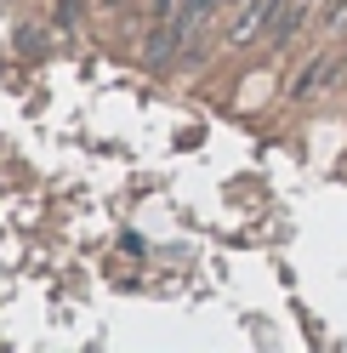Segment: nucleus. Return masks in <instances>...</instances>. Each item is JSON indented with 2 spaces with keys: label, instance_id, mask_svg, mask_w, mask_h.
<instances>
[{
  "label": "nucleus",
  "instance_id": "nucleus-2",
  "mask_svg": "<svg viewBox=\"0 0 347 353\" xmlns=\"http://www.w3.org/2000/svg\"><path fill=\"white\" fill-rule=\"evenodd\" d=\"M308 12H313V0H279V12H273V23H268V40H273V46H285V40L308 23Z\"/></svg>",
  "mask_w": 347,
  "mask_h": 353
},
{
  "label": "nucleus",
  "instance_id": "nucleus-3",
  "mask_svg": "<svg viewBox=\"0 0 347 353\" xmlns=\"http://www.w3.org/2000/svg\"><path fill=\"white\" fill-rule=\"evenodd\" d=\"M347 23V0H324V29H341Z\"/></svg>",
  "mask_w": 347,
  "mask_h": 353
},
{
  "label": "nucleus",
  "instance_id": "nucleus-1",
  "mask_svg": "<svg viewBox=\"0 0 347 353\" xmlns=\"http://www.w3.org/2000/svg\"><path fill=\"white\" fill-rule=\"evenodd\" d=\"M273 12H279V0H245V6H240V17L228 23V40H233V46L256 40V34H262V29L273 23Z\"/></svg>",
  "mask_w": 347,
  "mask_h": 353
}]
</instances>
